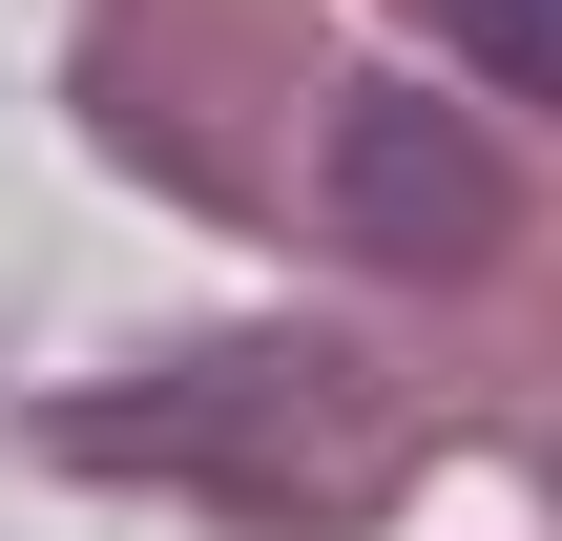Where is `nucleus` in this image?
I'll list each match as a JSON object with an SVG mask.
<instances>
[{
  "mask_svg": "<svg viewBox=\"0 0 562 541\" xmlns=\"http://www.w3.org/2000/svg\"><path fill=\"white\" fill-rule=\"evenodd\" d=\"M334 229H355L375 271H480V250L521 229V188H501V146H480L438 83H355V104H334Z\"/></svg>",
  "mask_w": 562,
  "mask_h": 541,
  "instance_id": "f257e3e1",
  "label": "nucleus"
},
{
  "mask_svg": "<svg viewBox=\"0 0 562 541\" xmlns=\"http://www.w3.org/2000/svg\"><path fill=\"white\" fill-rule=\"evenodd\" d=\"M417 21H438L480 83H562V0H417Z\"/></svg>",
  "mask_w": 562,
  "mask_h": 541,
  "instance_id": "f03ea898",
  "label": "nucleus"
}]
</instances>
